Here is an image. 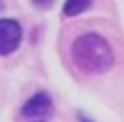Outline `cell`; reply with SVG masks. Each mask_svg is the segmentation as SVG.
<instances>
[{
	"label": "cell",
	"mask_w": 124,
	"mask_h": 122,
	"mask_svg": "<svg viewBox=\"0 0 124 122\" xmlns=\"http://www.w3.org/2000/svg\"><path fill=\"white\" fill-rule=\"evenodd\" d=\"M51 111H53V99H51V95H48V92H37V95H32L30 99L23 104L21 113L25 115V118L39 122V120L48 118Z\"/></svg>",
	"instance_id": "obj_3"
},
{
	"label": "cell",
	"mask_w": 124,
	"mask_h": 122,
	"mask_svg": "<svg viewBox=\"0 0 124 122\" xmlns=\"http://www.w3.org/2000/svg\"><path fill=\"white\" fill-rule=\"evenodd\" d=\"M71 58L76 67L83 69L85 74H103L115 62L113 46L99 32H85L76 37V41L71 44Z\"/></svg>",
	"instance_id": "obj_1"
},
{
	"label": "cell",
	"mask_w": 124,
	"mask_h": 122,
	"mask_svg": "<svg viewBox=\"0 0 124 122\" xmlns=\"http://www.w3.org/2000/svg\"><path fill=\"white\" fill-rule=\"evenodd\" d=\"M87 7H90L87 0H69V2L64 5V16H76V14L85 12Z\"/></svg>",
	"instance_id": "obj_4"
},
{
	"label": "cell",
	"mask_w": 124,
	"mask_h": 122,
	"mask_svg": "<svg viewBox=\"0 0 124 122\" xmlns=\"http://www.w3.org/2000/svg\"><path fill=\"white\" fill-rule=\"evenodd\" d=\"M39 122H44V120H39Z\"/></svg>",
	"instance_id": "obj_6"
},
{
	"label": "cell",
	"mask_w": 124,
	"mask_h": 122,
	"mask_svg": "<svg viewBox=\"0 0 124 122\" xmlns=\"http://www.w3.org/2000/svg\"><path fill=\"white\" fill-rule=\"evenodd\" d=\"M78 120H80V122H94V120H90L85 113H80V115H78Z\"/></svg>",
	"instance_id": "obj_5"
},
{
	"label": "cell",
	"mask_w": 124,
	"mask_h": 122,
	"mask_svg": "<svg viewBox=\"0 0 124 122\" xmlns=\"http://www.w3.org/2000/svg\"><path fill=\"white\" fill-rule=\"evenodd\" d=\"M21 23L14 18H0V55H9L21 46Z\"/></svg>",
	"instance_id": "obj_2"
}]
</instances>
